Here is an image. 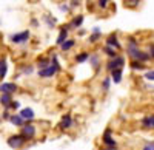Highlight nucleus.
I'll return each mask as SVG.
<instances>
[{
    "instance_id": "obj_20",
    "label": "nucleus",
    "mask_w": 154,
    "mask_h": 150,
    "mask_svg": "<svg viewBox=\"0 0 154 150\" xmlns=\"http://www.w3.org/2000/svg\"><path fill=\"white\" fill-rule=\"evenodd\" d=\"M88 59H89V64H91V65L97 70L99 65H100V62H99V54H96V53H94V54H89Z\"/></svg>"
},
{
    "instance_id": "obj_13",
    "label": "nucleus",
    "mask_w": 154,
    "mask_h": 150,
    "mask_svg": "<svg viewBox=\"0 0 154 150\" xmlns=\"http://www.w3.org/2000/svg\"><path fill=\"white\" fill-rule=\"evenodd\" d=\"M83 23V16H75L72 20H71V23L66 27V30L69 31L71 28H80V25Z\"/></svg>"
},
{
    "instance_id": "obj_28",
    "label": "nucleus",
    "mask_w": 154,
    "mask_h": 150,
    "mask_svg": "<svg viewBox=\"0 0 154 150\" xmlns=\"http://www.w3.org/2000/svg\"><path fill=\"white\" fill-rule=\"evenodd\" d=\"M145 79L152 82V79H154V71H152V70H148V71L145 73Z\"/></svg>"
},
{
    "instance_id": "obj_34",
    "label": "nucleus",
    "mask_w": 154,
    "mask_h": 150,
    "mask_svg": "<svg viewBox=\"0 0 154 150\" xmlns=\"http://www.w3.org/2000/svg\"><path fill=\"white\" fill-rule=\"evenodd\" d=\"M31 25H32V27H37V25H38V20L32 19V20H31Z\"/></svg>"
},
{
    "instance_id": "obj_3",
    "label": "nucleus",
    "mask_w": 154,
    "mask_h": 150,
    "mask_svg": "<svg viewBox=\"0 0 154 150\" xmlns=\"http://www.w3.org/2000/svg\"><path fill=\"white\" fill-rule=\"evenodd\" d=\"M29 37H31V33H29L28 30H25V31H22V33H16V34H12V36H11V42H12V43L20 45V43L28 42V40H29Z\"/></svg>"
},
{
    "instance_id": "obj_6",
    "label": "nucleus",
    "mask_w": 154,
    "mask_h": 150,
    "mask_svg": "<svg viewBox=\"0 0 154 150\" xmlns=\"http://www.w3.org/2000/svg\"><path fill=\"white\" fill-rule=\"evenodd\" d=\"M25 142H26V139H25L22 135H12L8 138V145L11 148H20V147H23Z\"/></svg>"
},
{
    "instance_id": "obj_21",
    "label": "nucleus",
    "mask_w": 154,
    "mask_h": 150,
    "mask_svg": "<svg viewBox=\"0 0 154 150\" xmlns=\"http://www.w3.org/2000/svg\"><path fill=\"white\" fill-rule=\"evenodd\" d=\"M88 57H89V53H86V51H82L80 54H77V56H75V60L79 62V64H82V62L88 60Z\"/></svg>"
},
{
    "instance_id": "obj_12",
    "label": "nucleus",
    "mask_w": 154,
    "mask_h": 150,
    "mask_svg": "<svg viewBox=\"0 0 154 150\" xmlns=\"http://www.w3.org/2000/svg\"><path fill=\"white\" fill-rule=\"evenodd\" d=\"M122 76H123V68H117L111 71V81H114V84H119L122 81Z\"/></svg>"
},
{
    "instance_id": "obj_17",
    "label": "nucleus",
    "mask_w": 154,
    "mask_h": 150,
    "mask_svg": "<svg viewBox=\"0 0 154 150\" xmlns=\"http://www.w3.org/2000/svg\"><path fill=\"white\" fill-rule=\"evenodd\" d=\"M0 102H2V105L8 110L9 104L12 102V96L11 94H2V96H0Z\"/></svg>"
},
{
    "instance_id": "obj_30",
    "label": "nucleus",
    "mask_w": 154,
    "mask_h": 150,
    "mask_svg": "<svg viewBox=\"0 0 154 150\" xmlns=\"http://www.w3.org/2000/svg\"><path fill=\"white\" fill-rule=\"evenodd\" d=\"M19 107H20V102H19V101H12V102L9 104V107H8V108L16 110V108H19Z\"/></svg>"
},
{
    "instance_id": "obj_27",
    "label": "nucleus",
    "mask_w": 154,
    "mask_h": 150,
    "mask_svg": "<svg viewBox=\"0 0 154 150\" xmlns=\"http://www.w3.org/2000/svg\"><path fill=\"white\" fill-rule=\"evenodd\" d=\"M109 85H111V78H105L103 82H102V87H103V90H105V91L109 90Z\"/></svg>"
},
{
    "instance_id": "obj_7",
    "label": "nucleus",
    "mask_w": 154,
    "mask_h": 150,
    "mask_svg": "<svg viewBox=\"0 0 154 150\" xmlns=\"http://www.w3.org/2000/svg\"><path fill=\"white\" fill-rule=\"evenodd\" d=\"M103 144L105 145H108V148L109 150H116L117 148V142L114 141V138H112V132H111V129H106L105 130V133H103Z\"/></svg>"
},
{
    "instance_id": "obj_33",
    "label": "nucleus",
    "mask_w": 154,
    "mask_h": 150,
    "mask_svg": "<svg viewBox=\"0 0 154 150\" xmlns=\"http://www.w3.org/2000/svg\"><path fill=\"white\" fill-rule=\"evenodd\" d=\"M80 3H79V0H71V6L72 8H75V6H79Z\"/></svg>"
},
{
    "instance_id": "obj_5",
    "label": "nucleus",
    "mask_w": 154,
    "mask_h": 150,
    "mask_svg": "<svg viewBox=\"0 0 154 150\" xmlns=\"http://www.w3.org/2000/svg\"><path fill=\"white\" fill-rule=\"evenodd\" d=\"M123 65H125V57H122V56H116L114 59H111L108 64H106V70L111 73L112 70L123 68Z\"/></svg>"
},
{
    "instance_id": "obj_4",
    "label": "nucleus",
    "mask_w": 154,
    "mask_h": 150,
    "mask_svg": "<svg viewBox=\"0 0 154 150\" xmlns=\"http://www.w3.org/2000/svg\"><path fill=\"white\" fill-rule=\"evenodd\" d=\"M35 133H37V129H35V126H32V124H23L22 126V136L25 139H32L34 136H35Z\"/></svg>"
},
{
    "instance_id": "obj_14",
    "label": "nucleus",
    "mask_w": 154,
    "mask_h": 150,
    "mask_svg": "<svg viewBox=\"0 0 154 150\" xmlns=\"http://www.w3.org/2000/svg\"><path fill=\"white\" fill-rule=\"evenodd\" d=\"M142 127L143 129H152L154 127V116L152 115H148L142 119Z\"/></svg>"
},
{
    "instance_id": "obj_25",
    "label": "nucleus",
    "mask_w": 154,
    "mask_h": 150,
    "mask_svg": "<svg viewBox=\"0 0 154 150\" xmlns=\"http://www.w3.org/2000/svg\"><path fill=\"white\" fill-rule=\"evenodd\" d=\"M100 37H102V33H93L91 36H89V42H91V43H96V42L100 39Z\"/></svg>"
},
{
    "instance_id": "obj_15",
    "label": "nucleus",
    "mask_w": 154,
    "mask_h": 150,
    "mask_svg": "<svg viewBox=\"0 0 154 150\" xmlns=\"http://www.w3.org/2000/svg\"><path fill=\"white\" fill-rule=\"evenodd\" d=\"M65 40H68V30L63 27L62 30H60V34H59V37H57V45H62Z\"/></svg>"
},
{
    "instance_id": "obj_19",
    "label": "nucleus",
    "mask_w": 154,
    "mask_h": 150,
    "mask_svg": "<svg viewBox=\"0 0 154 150\" xmlns=\"http://www.w3.org/2000/svg\"><path fill=\"white\" fill-rule=\"evenodd\" d=\"M37 64H38V65H37L38 70H43V68H46V67L51 65V60H49V57H40Z\"/></svg>"
},
{
    "instance_id": "obj_32",
    "label": "nucleus",
    "mask_w": 154,
    "mask_h": 150,
    "mask_svg": "<svg viewBox=\"0 0 154 150\" xmlns=\"http://www.w3.org/2000/svg\"><path fill=\"white\" fill-rule=\"evenodd\" d=\"M143 150H154V144H152V141H151V142H148V144L143 147Z\"/></svg>"
},
{
    "instance_id": "obj_36",
    "label": "nucleus",
    "mask_w": 154,
    "mask_h": 150,
    "mask_svg": "<svg viewBox=\"0 0 154 150\" xmlns=\"http://www.w3.org/2000/svg\"><path fill=\"white\" fill-rule=\"evenodd\" d=\"M60 9H62V11H68L69 8H68L66 5H62V6H60Z\"/></svg>"
},
{
    "instance_id": "obj_31",
    "label": "nucleus",
    "mask_w": 154,
    "mask_h": 150,
    "mask_svg": "<svg viewBox=\"0 0 154 150\" xmlns=\"http://www.w3.org/2000/svg\"><path fill=\"white\" fill-rule=\"evenodd\" d=\"M23 73H25V74H31V73H32V67H31V65H29V67H25V68H23Z\"/></svg>"
},
{
    "instance_id": "obj_18",
    "label": "nucleus",
    "mask_w": 154,
    "mask_h": 150,
    "mask_svg": "<svg viewBox=\"0 0 154 150\" xmlns=\"http://www.w3.org/2000/svg\"><path fill=\"white\" fill-rule=\"evenodd\" d=\"M8 73V64L5 59H0V79H3Z\"/></svg>"
},
{
    "instance_id": "obj_11",
    "label": "nucleus",
    "mask_w": 154,
    "mask_h": 150,
    "mask_svg": "<svg viewBox=\"0 0 154 150\" xmlns=\"http://www.w3.org/2000/svg\"><path fill=\"white\" fill-rule=\"evenodd\" d=\"M71 126H72V118H71V115H65V116L62 118L60 124H59V127H60L62 130H68Z\"/></svg>"
},
{
    "instance_id": "obj_9",
    "label": "nucleus",
    "mask_w": 154,
    "mask_h": 150,
    "mask_svg": "<svg viewBox=\"0 0 154 150\" xmlns=\"http://www.w3.org/2000/svg\"><path fill=\"white\" fill-rule=\"evenodd\" d=\"M106 46H111V48H114L116 51L120 48V42H119V39H117V34H109L108 37H106Z\"/></svg>"
},
{
    "instance_id": "obj_24",
    "label": "nucleus",
    "mask_w": 154,
    "mask_h": 150,
    "mask_svg": "<svg viewBox=\"0 0 154 150\" xmlns=\"http://www.w3.org/2000/svg\"><path fill=\"white\" fill-rule=\"evenodd\" d=\"M105 53H106L111 59H114L116 56H117V53H116V49H114V48H111V46H106V45H105Z\"/></svg>"
},
{
    "instance_id": "obj_29",
    "label": "nucleus",
    "mask_w": 154,
    "mask_h": 150,
    "mask_svg": "<svg viewBox=\"0 0 154 150\" xmlns=\"http://www.w3.org/2000/svg\"><path fill=\"white\" fill-rule=\"evenodd\" d=\"M97 6H99V8H103V9H105V8L108 6V0H99V2H97Z\"/></svg>"
},
{
    "instance_id": "obj_37",
    "label": "nucleus",
    "mask_w": 154,
    "mask_h": 150,
    "mask_svg": "<svg viewBox=\"0 0 154 150\" xmlns=\"http://www.w3.org/2000/svg\"><path fill=\"white\" fill-rule=\"evenodd\" d=\"M128 2H130L131 5H137V3H139V0H128Z\"/></svg>"
},
{
    "instance_id": "obj_8",
    "label": "nucleus",
    "mask_w": 154,
    "mask_h": 150,
    "mask_svg": "<svg viewBox=\"0 0 154 150\" xmlns=\"http://www.w3.org/2000/svg\"><path fill=\"white\" fill-rule=\"evenodd\" d=\"M0 91H2V94H12L17 91V85L14 82H2L0 84Z\"/></svg>"
},
{
    "instance_id": "obj_2",
    "label": "nucleus",
    "mask_w": 154,
    "mask_h": 150,
    "mask_svg": "<svg viewBox=\"0 0 154 150\" xmlns=\"http://www.w3.org/2000/svg\"><path fill=\"white\" fill-rule=\"evenodd\" d=\"M59 70H60V65L57 62V56H53V65H49L43 70H38V78H53Z\"/></svg>"
},
{
    "instance_id": "obj_23",
    "label": "nucleus",
    "mask_w": 154,
    "mask_h": 150,
    "mask_svg": "<svg viewBox=\"0 0 154 150\" xmlns=\"http://www.w3.org/2000/svg\"><path fill=\"white\" fill-rule=\"evenodd\" d=\"M131 68H133V70H139V71H140V70H145V65L142 64V62L133 60V62H131Z\"/></svg>"
},
{
    "instance_id": "obj_22",
    "label": "nucleus",
    "mask_w": 154,
    "mask_h": 150,
    "mask_svg": "<svg viewBox=\"0 0 154 150\" xmlns=\"http://www.w3.org/2000/svg\"><path fill=\"white\" fill-rule=\"evenodd\" d=\"M74 43H75L74 40H65V42H63L60 46H62V49H63V51H69V49L74 46Z\"/></svg>"
},
{
    "instance_id": "obj_35",
    "label": "nucleus",
    "mask_w": 154,
    "mask_h": 150,
    "mask_svg": "<svg viewBox=\"0 0 154 150\" xmlns=\"http://www.w3.org/2000/svg\"><path fill=\"white\" fill-rule=\"evenodd\" d=\"M93 33H102V31H100L99 27H94V28H93Z\"/></svg>"
},
{
    "instance_id": "obj_16",
    "label": "nucleus",
    "mask_w": 154,
    "mask_h": 150,
    "mask_svg": "<svg viewBox=\"0 0 154 150\" xmlns=\"http://www.w3.org/2000/svg\"><path fill=\"white\" fill-rule=\"evenodd\" d=\"M9 122L12 124V126H17V127H22L23 124H25V121H23L19 115H12V116H9Z\"/></svg>"
},
{
    "instance_id": "obj_38",
    "label": "nucleus",
    "mask_w": 154,
    "mask_h": 150,
    "mask_svg": "<svg viewBox=\"0 0 154 150\" xmlns=\"http://www.w3.org/2000/svg\"><path fill=\"white\" fill-rule=\"evenodd\" d=\"M3 118H5V119H9V115H8V111H5V113H3Z\"/></svg>"
},
{
    "instance_id": "obj_1",
    "label": "nucleus",
    "mask_w": 154,
    "mask_h": 150,
    "mask_svg": "<svg viewBox=\"0 0 154 150\" xmlns=\"http://www.w3.org/2000/svg\"><path fill=\"white\" fill-rule=\"evenodd\" d=\"M126 53H128V56H130L133 60H137V62H146V60H149L151 57L148 56V53H145V51H142V49H139V42L134 39L133 36H130L128 37V46H126Z\"/></svg>"
},
{
    "instance_id": "obj_26",
    "label": "nucleus",
    "mask_w": 154,
    "mask_h": 150,
    "mask_svg": "<svg viewBox=\"0 0 154 150\" xmlns=\"http://www.w3.org/2000/svg\"><path fill=\"white\" fill-rule=\"evenodd\" d=\"M43 20L48 23V27H49V28H53L54 25H56V19H51L48 14H46V16H43Z\"/></svg>"
},
{
    "instance_id": "obj_10",
    "label": "nucleus",
    "mask_w": 154,
    "mask_h": 150,
    "mask_svg": "<svg viewBox=\"0 0 154 150\" xmlns=\"http://www.w3.org/2000/svg\"><path fill=\"white\" fill-rule=\"evenodd\" d=\"M23 121H32L34 119V110L32 108H29V107H26V108H23V110H20V115H19Z\"/></svg>"
}]
</instances>
